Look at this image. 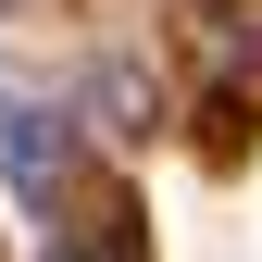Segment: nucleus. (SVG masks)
<instances>
[{
	"mask_svg": "<svg viewBox=\"0 0 262 262\" xmlns=\"http://www.w3.org/2000/svg\"><path fill=\"white\" fill-rule=\"evenodd\" d=\"M150 125H162L150 62H125V50H113V62H88V75H75V138H88V150H100V138H113V150H138Z\"/></svg>",
	"mask_w": 262,
	"mask_h": 262,
	"instance_id": "obj_2",
	"label": "nucleus"
},
{
	"mask_svg": "<svg viewBox=\"0 0 262 262\" xmlns=\"http://www.w3.org/2000/svg\"><path fill=\"white\" fill-rule=\"evenodd\" d=\"M75 113H50V100H25V88H0V175H13V200L25 212H62V187H75Z\"/></svg>",
	"mask_w": 262,
	"mask_h": 262,
	"instance_id": "obj_1",
	"label": "nucleus"
},
{
	"mask_svg": "<svg viewBox=\"0 0 262 262\" xmlns=\"http://www.w3.org/2000/svg\"><path fill=\"white\" fill-rule=\"evenodd\" d=\"M200 62H212V100H262V13H225Z\"/></svg>",
	"mask_w": 262,
	"mask_h": 262,
	"instance_id": "obj_3",
	"label": "nucleus"
}]
</instances>
